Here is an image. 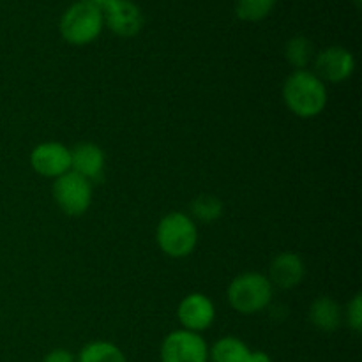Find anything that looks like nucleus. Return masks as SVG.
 I'll return each mask as SVG.
<instances>
[{
  "label": "nucleus",
  "mask_w": 362,
  "mask_h": 362,
  "mask_svg": "<svg viewBox=\"0 0 362 362\" xmlns=\"http://www.w3.org/2000/svg\"><path fill=\"white\" fill-rule=\"evenodd\" d=\"M283 99L293 115L313 119L320 115L327 105V87L313 71L296 69L285 80Z\"/></svg>",
  "instance_id": "obj_1"
},
{
  "label": "nucleus",
  "mask_w": 362,
  "mask_h": 362,
  "mask_svg": "<svg viewBox=\"0 0 362 362\" xmlns=\"http://www.w3.org/2000/svg\"><path fill=\"white\" fill-rule=\"evenodd\" d=\"M158 246L166 257L186 258L194 251L198 230L193 219L184 212H170L159 221L156 230Z\"/></svg>",
  "instance_id": "obj_2"
},
{
  "label": "nucleus",
  "mask_w": 362,
  "mask_h": 362,
  "mask_svg": "<svg viewBox=\"0 0 362 362\" xmlns=\"http://www.w3.org/2000/svg\"><path fill=\"white\" fill-rule=\"evenodd\" d=\"M272 290L274 286L271 285L267 276L260 272H244L230 283L226 296L230 306L237 313L255 315L271 304Z\"/></svg>",
  "instance_id": "obj_3"
},
{
  "label": "nucleus",
  "mask_w": 362,
  "mask_h": 362,
  "mask_svg": "<svg viewBox=\"0 0 362 362\" xmlns=\"http://www.w3.org/2000/svg\"><path fill=\"white\" fill-rule=\"evenodd\" d=\"M103 23L105 18L101 9L94 4L80 0L60 18V34L69 45H88L101 34Z\"/></svg>",
  "instance_id": "obj_4"
},
{
  "label": "nucleus",
  "mask_w": 362,
  "mask_h": 362,
  "mask_svg": "<svg viewBox=\"0 0 362 362\" xmlns=\"http://www.w3.org/2000/svg\"><path fill=\"white\" fill-rule=\"evenodd\" d=\"M53 198L64 214L76 218L85 214L92 205V182L71 170L55 179Z\"/></svg>",
  "instance_id": "obj_5"
},
{
  "label": "nucleus",
  "mask_w": 362,
  "mask_h": 362,
  "mask_svg": "<svg viewBox=\"0 0 362 362\" xmlns=\"http://www.w3.org/2000/svg\"><path fill=\"white\" fill-rule=\"evenodd\" d=\"M161 362H209V346L198 332L173 331L163 339Z\"/></svg>",
  "instance_id": "obj_6"
},
{
  "label": "nucleus",
  "mask_w": 362,
  "mask_h": 362,
  "mask_svg": "<svg viewBox=\"0 0 362 362\" xmlns=\"http://www.w3.org/2000/svg\"><path fill=\"white\" fill-rule=\"evenodd\" d=\"M30 165L35 173L48 179H59L71 172V148L60 141H45L30 152Z\"/></svg>",
  "instance_id": "obj_7"
},
{
  "label": "nucleus",
  "mask_w": 362,
  "mask_h": 362,
  "mask_svg": "<svg viewBox=\"0 0 362 362\" xmlns=\"http://www.w3.org/2000/svg\"><path fill=\"white\" fill-rule=\"evenodd\" d=\"M356 69V59L349 49L341 46H331L315 57V71L313 73L322 81L329 83H341L349 80Z\"/></svg>",
  "instance_id": "obj_8"
},
{
  "label": "nucleus",
  "mask_w": 362,
  "mask_h": 362,
  "mask_svg": "<svg viewBox=\"0 0 362 362\" xmlns=\"http://www.w3.org/2000/svg\"><path fill=\"white\" fill-rule=\"evenodd\" d=\"M177 317L182 324V329L198 332L209 329L216 318V310L212 300L204 293H189L184 297L177 310Z\"/></svg>",
  "instance_id": "obj_9"
},
{
  "label": "nucleus",
  "mask_w": 362,
  "mask_h": 362,
  "mask_svg": "<svg viewBox=\"0 0 362 362\" xmlns=\"http://www.w3.org/2000/svg\"><path fill=\"white\" fill-rule=\"evenodd\" d=\"M103 18L120 37H133L144 27V14L140 7L131 0H115L112 6L103 11Z\"/></svg>",
  "instance_id": "obj_10"
},
{
  "label": "nucleus",
  "mask_w": 362,
  "mask_h": 362,
  "mask_svg": "<svg viewBox=\"0 0 362 362\" xmlns=\"http://www.w3.org/2000/svg\"><path fill=\"white\" fill-rule=\"evenodd\" d=\"M105 152L99 145L83 141L71 148V170L85 177L88 182H95L105 173Z\"/></svg>",
  "instance_id": "obj_11"
},
{
  "label": "nucleus",
  "mask_w": 362,
  "mask_h": 362,
  "mask_svg": "<svg viewBox=\"0 0 362 362\" xmlns=\"http://www.w3.org/2000/svg\"><path fill=\"white\" fill-rule=\"evenodd\" d=\"M304 274H306V267H304L303 258L292 251H285L272 260L271 269H269V281L272 286L290 290L296 288L303 281Z\"/></svg>",
  "instance_id": "obj_12"
},
{
  "label": "nucleus",
  "mask_w": 362,
  "mask_h": 362,
  "mask_svg": "<svg viewBox=\"0 0 362 362\" xmlns=\"http://www.w3.org/2000/svg\"><path fill=\"white\" fill-rule=\"evenodd\" d=\"M310 322L318 331L332 332L339 329L343 322V310L334 299L324 296L313 300L310 306Z\"/></svg>",
  "instance_id": "obj_13"
},
{
  "label": "nucleus",
  "mask_w": 362,
  "mask_h": 362,
  "mask_svg": "<svg viewBox=\"0 0 362 362\" xmlns=\"http://www.w3.org/2000/svg\"><path fill=\"white\" fill-rule=\"evenodd\" d=\"M251 350L244 341L233 336H225L218 339L209 349V361L211 362H247Z\"/></svg>",
  "instance_id": "obj_14"
},
{
  "label": "nucleus",
  "mask_w": 362,
  "mask_h": 362,
  "mask_svg": "<svg viewBox=\"0 0 362 362\" xmlns=\"http://www.w3.org/2000/svg\"><path fill=\"white\" fill-rule=\"evenodd\" d=\"M76 362H126V356L110 341H92L81 349Z\"/></svg>",
  "instance_id": "obj_15"
},
{
  "label": "nucleus",
  "mask_w": 362,
  "mask_h": 362,
  "mask_svg": "<svg viewBox=\"0 0 362 362\" xmlns=\"http://www.w3.org/2000/svg\"><path fill=\"white\" fill-rule=\"evenodd\" d=\"M313 45L310 39L297 35V37L290 39L285 46V57L296 69H306L308 64L313 60Z\"/></svg>",
  "instance_id": "obj_16"
},
{
  "label": "nucleus",
  "mask_w": 362,
  "mask_h": 362,
  "mask_svg": "<svg viewBox=\"0 0 362 362\" xmlns=\"http://www.w3.org/2000/svg\"><path fill=\"white\" fill-rule=\"evenodd\" d=\"M191 214L202 223H214L223 214V202L214 194H200L191 204Z\"/></svg>",
  "instance_id": "obj_17"
},
{
  "label": "nucleus",
  "mask_w": 362,
  "mask_h": 362,
  "mask_svg": "<svg viewBox=\"0 0 362 362\" xmlns=\"http://www.w3.org/2000/svg\"><path fill=\"white\" fill-rule=\"evenodd\" d=\"M276 0H237V16L244 21H260L274 7Z\"/></svg>",
  "instance_id": "obj_18"
},
{
  "label": "nucleus",
  "mask_w": 362,
  "mask_h": 362,
  "mask_svg": "<svg viewBox=\"0 0 362 362\" xmlns=\"http://www.w3.org/2000/svg\"><path fill=\"white\" fill-rule=\"evenodd\" d=\"M345 317H346V324L352 331L361 332L362 329V297L361 293L354 296V299L350 300L349 306H346L345 311Z\"/></svg>",
  "instance_id": "obj_19"
},
{
  "label": "nucleus",
  "mask_w": 362,
  "mask_h": 362,
  "mask_svg": "<svg viewBox=\"0 0 362 362\" xmlns=\"http://www.w3.org/2000/svg\"><path fill=\"white\" fill-rule=\"evenodd\" d=\"M42 362H76V357L66 349H55L45 356Z\"/></svg>",
  "instance_id": "obj_20"
},
{
  "label": "nucleus",
  "mask_w": 362,
  "mask_h": 362,
  "mask_svg": "<svg viewBox=\"0 0 362 362\" xmlns=\"http://www.w3.org/2000/svg\"><path fill=\"white\" fill-rule=\"evenodd\" d=\"M247 362H272V359H271V356H269V354L257 350V352H250Z\"/></svg>",
  "instance_id": "obj_21"
},
{
  "label": "nucleus",
  "mask_w": 362,
  "mask_h": 362,
  "mask_svg": "<svg viewBox=\"0 0 362 362\" xmlns=\"http://www.w3.org/2000/svg\"><path fill=\"white\" fill-rule=\"evenodd\" d=\"M85 2L94 4V6H95V7H99V9H101V13H103V11H105L106 7L112 6V4L115 2V0H85Z\"/></svg>",
  "instance_id": "obj_22"
},
{
  "label": "nucleus",
  "mask_w": 362,
  "mask_h": 362,
  "mask_svg": "<svg viewBox=\"0 0 362 362\" xmlns=\"http://www.w3.org/2000/svg\"><path fill=\"white\" fill-rule=\"evenodd\" d=\"M356 4H357V6H359V4H361V0H356Z\"/></svg>",
  "instance_id": "obj_23"
}]
</instances>
